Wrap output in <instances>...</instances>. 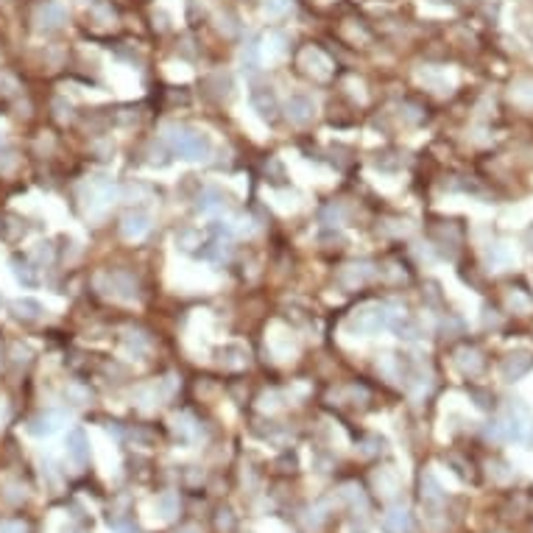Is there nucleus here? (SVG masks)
<instances>
[{
	"label": "nucleus",
	"mask_w": 533,
	"mask_h": 533,
	"mask_svg": "<svg viewBox=\"0 0 533 533\" xmlns=\"http://www.w3.org/2000/svg\"><path fill=\"white\" fill-rule=\"evenodd\" d=\"M383 531L385 533H410L413 531V519L405 508H391L383 517Z\"/></svg>",
	"instance_id": "obj_15"
},
{
	"label": "nucleus",
	"mask_w": 533,
	"mask_h": 533,
	"mask_svg": "<svg viewBox=\"0 0 533 533\" xmlns=\"http://www.w3.org/2000/svg\"><path fill=\"white\" fill-rule=\"evenodd\" d=\"M11 274H14V279H17L20 285H26V288H33V285L39 282L36 274H33V266L29 260H23V257H14V260H11Z\"/></svg>",
	"instance_id": "obj_20"
},
{
	"label": "nucleus",
	"mask_w": 533,
	"mask_h": 533,
	"mask_svg": "<svg viewBox=\"0 0 533 533\" xmlns=\"http://www.w3.org/2000/svg\"><path fill=\"white\" fill-rule=\"evenodd\" d=\"M67 458L76 464V467H84L90 461V438L81 428H73L67 433Z\"/></svg>",
	"instance_id": "obj_10"
},
{
	"label": "nucleus",
	"mask_w": 533,
	"mask_h": 533,
	"mask_svg": "<svg viewBox=\"0 0 533 533\" xmlns=\"http://www.w3.org/2000/svg\"><path fill=\"white\" fill-rule=\"evenodd\" d=\"M67 23V9L59 0H48L36 9V26L42 31H56Z\"/></svg>",
	"instance_id": "obj_5"
},
{
	"label": "nucleus",
	"mask_w": 533,
	"mask_h": 533,
	"mask_svg": "<svg viewBox=\"0 0 533 533\" xmlns=\"http://www.w3.org/2000/svg\"><path fill=\"white\" fill-rule=\"evenodd\" d=\"M120 232L129 240H140L151 232V215L145 209H129L123 218H120Z\"/></svg>",
	"instance_id": "obj_7"
},
{
	"label": "nucleus",
	"mask_w": 533,
	"mask_h": 533,
	"mask_svg": "<svg viewBox=\"0 0 533 533\" xmlns=\"http://www.w3.org/2000/svg\"><path fill=\"white\" fill-rule=\"evenodd\" d=\"M374 274H377V268L371 266L368 260H358V263H349V266L341 268L338 279H341L343 288H358V285H366Z\"/></svg>",
	"instance_id": "obj_8"
},
{
	"label": "nucleus",
	"mask_w": 533,
	"mask_h": 533,
	"mask_svg": "<svg viewBox=\"0 0 533 533\" xmlns=\"http://www.w3.org/2000/svg\"><path fill=\"white\" fill-rule=\"evenodd\" d=\"M514 95H517L519 100H528V103H533V78H522V81L517 84Z\"/></svg>",
	"instance_id": "obj_28"
},
{
	"label": "nucleus",
	"mask_w": 533,
	"mask_h": 533,
	"mask_svg": "<svg viewBox=\"0 0 533 533\" xmlns=\"http://www.w3.org/2000/svg\"><path fill=\"white\" fill-rule=\"evenodd\" d=\"M285 115H288V120L294 126H307L316 118V103H313L310 95L296 93V95H291V98L285 100Z\"/></svg>",
	"instance_id": "obj_4"
},
{
	"label": "nucleus",
	"mask_w": 533,
	"mask_h": 533,
	"mask_svg": "<svg viewBox=\"0 0 533 533\" xmlns=\"http://www.w3.org/2000/svg\"><path fill=\"white\" fill-rule=\"evenodd\" d=\"M455 366H458L461 374H467V377H477V374L483 371V366H486L483 352H480L477 346H461V349L455 352Z\"/></svg>",
	"instance_id": "obj_11"
},
{
	"label": "nucleus",
	"mask_w": 533,
	"mask_h": 533,
	"mask_svg": "<svg viewBox=\"0 0 533 533\" xmlns=\"http://www.w3.org/2000/svg\"><path fill=\"white\" fill-rule=\"evenodd\" d=\"M294 9V0H263V11L268 17H282Z\"/></svg>",
	"instance_id": "obj_25"
},
{
	"label": "nucleus",
	"mask_w": 533,
	"mask_h": 533,
	"mask_svg": "<svg viewBox=\"0 0 533 533\" xmlns=\"http://www.w3.org/2000/svg\"><path fill=\"white\" fill-rule=\"evenodd\" d=\"M162 140L170 145V151L185 160V162H207L212 154V140L207 132L190 129V126H179V123H167L162 129Z\"/></svg>",
	"instance_id": "obj_1"
},
{
	"label": "nucleus",
	"mask_w": 533,
	"mask_h": 533,
	"mask_svg": "<svg viewBox=\"0 0 533 533\" xmlns=\"http://www.w3.org/2000/svg\"><path fill=\"white\" fill-rule=\"evenodd\" d=\"M173 430H176V433H182V435H187L190 430H193V419H190L187 413L176 416V419H173Z\"/></svg>",
	"instance_id": "obj_30"
},
{
	"label": "nucleus",
	"mask_w": 533,
	"mask_h": 533,
	"mask_svg": "<svg viewBox=\"0 0 533 533\" xmlns=\"http://www.w3.org/2000/svg\"><path fill=\"white\" fill-rule=\"evenodd\" d=\"M51 254H53V252H51V243H39L36 257H39V260H51Z\"/></svg>",
	"instance_id": "obj_33"
},
{
	"label": "nucleus",
	"mask_w": 533,
	"mask_h": 533,
	"mask_svg": "<svg viewBox=\"0 0 533 533\" xmlns=\"http://www.w3.org/2000/svg\"><path fill=\"white\" fill-rule=\"evenodd\" d=\"M11 310H14L17 319H26V321H39V319L45 316V307H42L36 299H31V296L17 299L14 304H11Z\"/></svg>",
	"instance_id": "obj_17"
},
{
	"label": "nucleus",
	"mask_w": 533,
	"mask_h": 533,
	"mask_svg": "<svg viewBox=\"0 0 533 533\" xmlns=\"http://www.w3.org/2000/svg\"><path fill=\"white\" fill-rule=\"evenodd\" d=\"M391 330L397 333V338H405V341H416V338H419V324H416L413 319H408V316L397 319V324H394Z\"/></svg>",
	"instance_id": "obj_22"
},
{
	"label": "nucleus",
	"mask_w": 533,
	"mask_h": 533,
	"mask_svg": "<svg viewBox=\"0 0 533 533\" xmlns=\"http://www.w3.org/2000/svg\"><path fill=\"white\" fill-rule=\"evenodd\" d=\"M266 51L271 56H282V51H285V33H268Z\"/></svg>",
	"instance_id": "obj_27"
},
{
	"label": "nucleus",
	"mask_w": 533,
	"mask_h": 533,
	"mask_svg": "<svg viewBox=\"0 0 533 533\" xmlns=\"http://www.w3.org/2000/svg\"><path fill=\"white\" fill-rule=\"evenodd\" d=\"M227 254H229V243H227V240H221V237H215V240L204 243V246L199 249V257H201V260H209V263H221Z\"/></svg>",
	"instance_id": "obj_18"
},
{
	"label": "nucleus",
	"mask_w": 533,
	"mask_h": 533,
	"mask_svg": "<svg viewBox=\"0 0 533 533\" xmlns=\"http://www.w3.org/2000/svg\"><path fill=\"white\" fill-rule=\"evenodd\" d=\"M93 14H95V17H100V20H106V23H112V20H115V11H112V6H106V3H95Z\"/></svg>",
	"instance_id": "obj_31"
},
{
	"label": "nucleus",
	"mask_w": 533,
	"mask_h": 533,
	"mask_svg": "<svg viewBox=\"0 0 533 533\" xmlns=\"http://www.w3.org/2000/svg\"><path fill=\"white\" fill-rule=\"evenodd\" d=\"M221 366H224V368L246 366V349H243V346H237V343H232V346H224V349H221Z\"/></svg>",
	"instance_id": "obj_21"
},
{
	"label": "nucleus",
	"mask_w": 533,
	"mask_h": 533,
	"mask_svg": "<svg viewBox=\"0 0 533 533\" xmlns=\"http://www.w3.org/2000/svg\"><path fill=\"white\" fill-rule=\"evenodd\" d=\"M301 65L307 67V73H313L316 78H330V73H333V62L319 48H307L301 53Z\"/></svg>",
	"instance_id": "obj_13"
},
{
	"label": "nucleus",
	"mask_w": 533,
	"mask_h": 533,
	"mask_svg": "<svg viewBox=\"0 0 533 533\" xmlns=\"http://www.w3.org/2000/svg\"><path fill=\"white\" fill-rule=\"evenodd\" d=\"M176 508H179V502H176V495L165 492L162 497H157V511H160V517H162V519H170V517L176 514Z\"/></svg>",
	"instance_id": "obj_26"
},
{
	"label": "nucleus",
	"mask_w": 533,
	"mask_h": 533,
	"mask_svg": "<svg viewBox=\"0 0 533 533\" xmlns=\"http://www.w3.org/2000/svg\"><path fill=\"white\" fill-rule=\"evenodd\" d=\"M232 227H234V232H237V234H252V232H254V221H252V218H237Z\"/></svg>",
	"instance_id": "obj_32"
},
{
	"label": "nucleus",
	"mask_w": 533,
	"mask_h": 533,
	"mask_svg": "<svg viewBox=\"0 0 533 533\" xmlns=\"http://www.w3.org/2000/svg\"><path fill=\"white\" fill-rule=\"evenodd\" d=\"M319 218H321L324 227H338V224L343 221V207H341V204H327V207L321 209Z\"/></svg>",
	"instance_id": "obj_24"
},
{
	"label": "nucleus",
	"mask_w": 533,
	"mask_h": 533,
	"mask_svg": "<svg viewBox=\"0 0 533 533\" xmlns=\"http://www.w3.org/2000/svg\"><path fill=\"white\" fill-rule=\"evenodd\" d=\"M59 422H62V413H42V416H36L31 425H29V430H31L33 435H51L56 428H59Z\"/></svg>",
	"instance_id": "obj_19"
},
{
	"label": "nucleus",
	"mask_w": 533,
	"mask_h": 533,
	"mask_svg": "<svg viewBox=\"0 0 533 533\" xmlns=\"http://www.w3.org/2000/svg\"><path fill=\"white\" fill-rule=\"evenodd\" d=\"M98 285L103 288V294H109L112 299L118 301H134L140 299V285L132 274L126 271H112V274H103L98 276Z\"/></svg>",
	"instance_id": "obj_3"
},
{
	"label": "nucleus",
	"mask_w": 533,
	"mask_h": 533,
	"mask_svg": "<svg viewBox=\"0 0 533 533\" xmlns=\"http://www.w3.org/2000/svg\"><path fill=\"white\" fill-rule=\"evenodd\" d=\"M531 366H533V355L528 349H519V352H511V355L502 358L500 374H502V380L514 383V380H519L522 374H528Z\"/></svg>",
	"instance_id": "obj_6"
},
{
	"label": "nucleus",
	"mask_w": 533,
	"mask_h": 533,
	"mask_svg": "<svg viewBox=\"0 0 533 533\" xmlns=\"http://www.w3.org/2000/svg\"><path fill=\"white\" fill-rule=\"evenodd\" d=\"M252 106H254V112H257L263 120H274L276 112H279V103H276V95H274L271 87H257V90H252Z\"/></svg>",
	"instance_id": "obj_12"
},
{
	"label": "nucleus",
	"mask_w": 533,
	"mask_h": 533,
	"mask_svg": "<svg viewBox=\"0 0 533 533\" xmlns=\"http://www.w3.org/2000/svg\"><path fill=\"white\" fill-rule=\"evenodd\" d=\"M56 109H65V103L56 100ZM65 118H70V106H67V112H59V120H65Z\"/></svg>",
	"instance_id": "obj_34"
},
{
	"label": "nucleus",
	"mask_w": 533,
	"mask_h": 533,
	"mask_svg": "<svg viewBox=\"0 0 533 533\" xmlns=\"http://www.w3.org/2000/svg\"><path fill=\"white\" fill-rule=\"evenodd\" d=\"M176 243H179V246L185 249V252H190L193 246H201V243H199V234L190 232V229H187V232H182V234H176Z\"/></svg>",
	"instance_id": "obj_29"
},
{
	"label": "nucleus",
	"mask_w": 533,
	"mask_h": 533,
	"mask_svg": "<svg viewBox=\"0 0 533 533\" xmlns=\"http://www.w3.org/2000/svg\"><path fill=\"white\" fill-rule=\"evenodd\" d=\"M240 70L246 76H254L260 70V45H257V39H249L243 45V51H240Z\"/></svg>",
	"instance_id": "obj_16"
},
{
	"label": "nucleus",
	"mask_w": 533,
	"mask_h": 533,
	"mask_svg": "<svg viewBox=\"0 0 533 533\" xmlns=\"http://www.w3.org/2000/svg\"><path fill=\"white\" fill-rule=\"evenodd\" d=\"M433 3H447V0H433Z\"/></svg>",
	"instance_id": "obj_35"
},
{
	"label": "nucleus",
	"mask_w": 533,
	"mask_h": 533,
	"mask_svg": "<svg viewBox=\"0 0 533 533\" xmlns=\"http://www.w3.org/2000/svg\"><path fill=\"white\" fill-rule=\"evenodd\" d=\"M405 316L400 304L394 301H377V304H368V307H361L355 310V316L349 319V327L358 335H374L380 330H391L397 324V319Z\"/></svg>",
	"instance_id": "obj_2"
},
{
	"label": "nucleus",
	"mask_w": 533,
	"mask_h": 533,
	"mask_svg": "<svg viewBox=\"0 0 533 533\" xmlns=\"http://www.w3.org/2000/svg\"><path fill=\"white\" fill-rule=\"evenodd\" d=\"M227 207H229V199L221 187H204L196 201V209L201 215H221V212H227Z\"/></svg>",
	"instance_id": "obj_9"
},
{
	"label": "nucleus",
	"mask_w": 533,
	"mask_h": 533,
	"mask_svg": "<svg viewBox=\"0 0 533 533\" xmlns=\"http://www.w3.org/2000/svg\"><path fill=\"white\" fill-rule=\"evenodd\" d=\"M508 307H511L514 313H531L533 299L525 291H511V294H508Z\"/></svg>",
	"instance_id": "obj_23"
},
{
	"label": "nucleus",
	"mask_w": 533,
	"mask_h": 533,
	"mask_svg": "<svg viewBox=\"0 0 533 533\" xmlns=\"http://www.w3.org/2000/svg\"><path fill=\"white\" fill-rule=\"evenodd\" d=\"M123 349H126V355L129 358H145L148 355V349H151V341H148V335L143 333V330H126V335H123Z\"/></svg>",
	"instance_id": "obj_14"
}]
</instances>
